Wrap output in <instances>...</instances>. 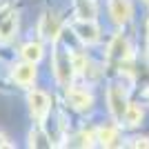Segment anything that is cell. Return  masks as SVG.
I'll list each match as a JSON object with an SVG mask.
<instances>
[{
    "mask_svg": "<svg viewBox=\"0 0 149 149\" xmlns=\"http://www.w3.org/2000/svg\"><path fill=\"white\" fill-rule=\"evenodd\" d=\"M54 71L60 85H69L71 74H74V65H71V54H69L62 45H58L54 51Z\"/></svg>",
    "mask_w": 149,
    "mask_h": 149,
    "instance_id": "6da1fadb",
    "label": "cell"
},
{
    "mask_svg": "<svg viewBox=\"0 0 149 149\" xmlns=\"http://www.w3.org/2000/svg\"><path fill=\"white\" fill-rule=\"evenodd\" d=\"M107 102H109V111L116 120H123L125 113H127V98H125V91L118 85H111L109 91H107Z\"/></svg>",
    "mask_w": 149,
    "mask_h": 149,
    "instance_id": "7a4b0ae2",
    "label": "cell"
},
{
    "mask_svg": "<svg viewBox=\"0 0 149 149\" xmlns=\"http://www.w3.org/2000/svg\"><path fill=\"white\" fill-rule=\"evenodd\" d=\"M29 109H31V116L36 118L38 125H42L47 120V113H49V96L42 91H31L29 93Z\"/></svg>",
    "mask_w": 149,
    "mask_h": 149,
    "instance_id": "3957f363",
    "label": "cell"
},
{
    "mask_svg": "<svg viewBox=\"0 0 149 149\" xmlns=\"http://www.w3.org/2000/svg\"><path fill=\"white\" fill-rule=\"evenodd\" d=\"M36 62H20V65H16L13 67V71H11V76H13V80L18 82V85H31L33 82V78H36V67H33Z\"/></svg>",
    "mask_w": 149,
    "mask_h": 149,
    "instance_id": "277c9868",
    "label": "cell"
},
{
    "mask_svg": "<svg viewBox=\"0 0 149 149\" xmlns=\"http://www.w3.org/2000/svg\"><path fill=\"white\" fill-rule=\"evenodd\" d=\"M109 13H111L113 22H127L131 18V2L129 0H109Z\"/></svg>",
    "mask_w": 149,
    "mask_h": 149,
    "instance_id": "5b68a950",
    "label": "cell"
},
{
    "mask_svg": "<svg viewBox=\"0 0 149 149\" xmlns=\"http://www.w3.org/2000/svg\"><path fill=\"white\" fill-rule=\"evenodd\" d=\"M67 98H69V102H71L76 109H80V111H87V109H91V105H93L91 93L85 91V89H69Z\"/></svg>",
    "mask_w": 149,
    "mask_h": 149,
    "instance_id": "8992f818",
    "label": "cell"
},
{
    "mask_svg": "<svg viewBox=\"0 0 149 149\" xmlns=\"http://www.w3.org/2000/svg\"><path fill=\"white\" fill-rule=\"evenodd\" d=\"M76 33H78V38H80L82 42H96L98 40V27L93 25V20H80V22H76Z\"/></svg>",
    "mask_w": 149,
    "mask_h": 149,
    "instance_id": "52a82bcc",
    "label": "cell"
},
{
    "mask_svg": "<svg viewBox=\"0 0 149 149\" xmlns=\"http://www.w3.org/2000/svg\"><path fill=\"white\" fill-rule=\"evenodd\" d=\"M76 13L80 16V20H93L96 18L93 0H76Z\"/></svg>",
    "mask_w": 149,
    "mask_h": 149,
    "instance_id": "ba28073f",
    "label": "cell"
},
{
    "mask_svg": "<svg viewBox=\"0 0 149 149\" xmlns=\"http://www.w3.org/2000/svg\"><path fill=\"white\" fill-rule=\"evenodd\" d=\"M22 58L29 60V62H38L42 58V47L38 42H27L25 47H22Z\"/></svg>",
    "mask_w": 149,
    "mask_h": 149,
    "instance_id": "9c48e42d",
    "label": "cell"
},
{
    "mask_svg": "<svg viewBox=\"0 0 149 149\" xmlns=\"http://www.w3.org/2000/svg\"><path fill=\"white\" fill-rule=\"evenodd\" d=\"M140 120H143L140 105H129L127 107V113H125V123L129 125V127H136V125H140Z\"/></svg>",
    "mask_w": 149,
    "mask_h": 149,
    "instance_id": "30bf717a",
    "label": "cell"
},
{
    "mask_svg": "<svg viewBox=\"0 0 149 149\" xmlns=\"http://www.w3.org/2000/svg\"><path fill=\"white\" fill-rule=\"evenodd\" d=\"M13 29H16V16H9V18L0 20V40H7L13 33Z\"/></svg>",
    "mask_w": 149,
    "mask_h": 149,
    "instance_id": "8fae6325",
    "label": "cell"
},
{
    "mask_svg": "<svg viewBox=\"0 0 149 149\" xmlns=\"http://www.w3.org/2000/svg\"><path fill=\"white\" fill-rule=\"evenodd\" d=\"M100 140H102V145H113L116 131L113 129H100Z\"/></svg>",
    "mask_w": 149,
    "mask_h": 149,
    "instance_id": "7c38bea8",
    "label": "cell"
},
{
    "mask_svg": "<svg viewBox=\"0 0 149 149\" xmlns=\"http://www.w3.org/2000/svg\"><path fill=\"white\" fill-rule=\"evenodd\" d=\"M0 147H9V143H7V140H5L2 136H0Z\"/></svg>",
    "mask_w": 149,
    "mask_h": 149,
    "instance_id": "4fadbf2b",
    "label": "cell"
},
{
    "mask_svg": "<svg viewBox=\"0 0 149 149\" xmlns=\"http://www.w3.org/2000/svg\"><path fill=\"white\" fill-rule=\"evenodd\" d=\"M147 100H149V91H147Z\"/></svg>",
    "mask_w": 149,
    "mask_h": 149,
    "instance_id": "5bb4252c",
    "label": "cell"
},
{
    "mask_svg": "<svg viewBox=\"0 0 149 149\" xmlns=\"http://www.w3.org/2000/svg\"><path fill=\"white\" fill-rule=\"evenodd\" d=\"M145 2H147V5H149V0H145Z\"/></svg>",
    "mask_w": 149,
    "mask_h": 149,
    "instance_id": "9a60e30c",
    "label": "cell"
}]
</instances>
